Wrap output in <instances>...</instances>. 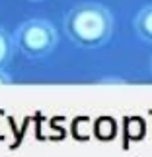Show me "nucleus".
Returning <instances> with one entry per match:
<instances>
[{
  "label": "nucleus",
  "instance_id": "39448f33",
  "mask_svg": "<svg viewBox=\"0 0 152 157\" xmlns=\"http://www.w3.org/2000/svg\"><path fill=\"white\" fill-rule=\"evenodd\" d=\"M8 83H12V80H10V76L6 74L4 70H0V86H8Z\"/></svg>",
  "mask_w": 152,
  "mask_h": 157
},
{
  "label": "nucleus",
  "instance_id": "0eeeda50",
  "mask_svg": "<svg viewBox=\"0 0 152 157\" xmlns=\"http://www.w3.org/2000/svg\"><path fill=\"white\" fill-rule=\"evenodd\" d=\"M35 2H37V0H35Z\"/></svg>",
  "mask_w": 152,
  "mask_h": 157
},
{
  "label": "nucleus",
  "instance_id": "f257e3e1",
  "mask_svg": "<svg viewBox=\"0 0 152 157\" xmlns=\"http://www.w3.org/2000/svg\"><path fill=\"white\" fill-rule=\"evenodd\" d=\"M64 33L80 49H98L111 39V12L98 2H82L64 16Z\"/></svg>",
  "mask_w": 152,
  "mask_h": 157
},
{
  "label": "nucleus",
  "instance_id": "f03ea898",
  "mask_svg": "<svg viewBox=\"0 0 152 157\" xmlns=\"http://www.w3.org/2000/svg\"><path fill=\"white\" fill-rule=\"evenodd\" d=\"M57 29L47 20H27L14 33V45L23 56L43 58L57 47Z\"/></svg>",
  "mask_w": 152,
  "mask_h": 157
},
{
  "label": "nucleus",
  "instance_id": "7ed1b4c3",
  "mask_svg": "<svg viewBox=\"0 0 152 157\" xmlns=\"http://www.w3.org/2000/svg\"><path fill=\"white\" fill-rule=\"evenodd\" d=\"M133 27H135L137 35H138L142 41L152 43V4L144 6V8L135 16Z\"/></svg>",
  "mask_w": 152,
  "mask_h": 157
},
{
  "label": "nucleus",
  "instance_id": "423d86ee",
  "mask_svg": "<svg viewBox=\"0 0 152 157\" xmlns=\"http://www.w3.org/2000/svg\"><path fill=\"white\" fill-rule=\"evenodd\" d=\"M150 68H152V64H150Z\"/></svg>",
  "mask_w": 152,
  "mask_h": 157
},
{
  "label": "nucleus",
  "instance_id": "20e7f679",
  "mask_svg": "<svg viewBox=\"0 0 152 157\" xmlns=\"http://www.w3.org/2000/svg\"><path fill=\"white\" fill-rule=\"evenodd\" d=\"M12 54H14V39L0 27V70H6V66L12 60Z\"/></svg>",
  "mask_w": 152,
  "mask_h": 157
}]
</instances>
